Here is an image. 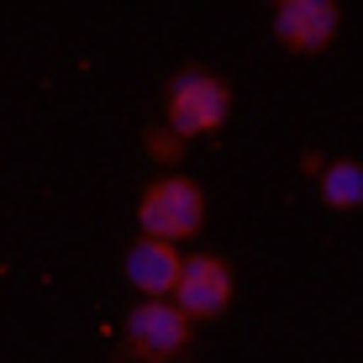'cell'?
<instances>
[{"label":"cell","instance_id":"obj_5","mask_svg":"<svg viewBox=\"0 0 363 363\" xmlns=\"http://www.w3.org/2000/svg\"><path fill=\"white\" fill-rule=\"evenodd\" d=\"M190 342V321L174 311V300H137L127 316V347L137 358H169Z\"/></svg>","mask_w":363,"mask_h":363},{"label":"cell","instance_id":"obj_7","mask_svg":"<svg viewBox=\"0 0 363 363\" xmlns=\"http://www.w3.org/2000/svg\"><path fill=\"white\" fill-rule=\"evenodd\" d=\"M321 200H327V211H337V216H353V211H363V169L358 158H337V164L321 169L316 179Z\"/></svg>","mask_w":363,"mask_h":363},{"label":"cell","instance_id":"obj_3","mask_svg":"<svg viewBox=\"0 0 363 363\" xmlns=\"http://www.w3.org/2000/svg\"><path fill=\"white\" fill-rule=\"evenodd\" d=\"M232 306V269L216 253H190L174 279V311L184 321H216Z\"/></svg>","mask_w":363,"mask_h":363},{"label":"cell","instance_id":"obj_6","mask_svg":"<svg viewBox=\"0 0 363 363\" xmlns=\"http://www.w3.org/2000/svg\"><path fill=\"white\" fill-rule=\"evenodd\" d=\"M179 264L184 253L174 242H153V237H137L127 247V284L143 300H164L174 295V279H179Z\"/></svg>","mask_w":363,"mask_h":363},{"label":"cell","instance_id":"obj_4","mask_svg":"<svg viewBox=\"0 0 363 363\" xmlns=\"http://www.w3.org/2000/svg\"><path fill=\"white\" fill-rule=\"evenodd\" d=\"M337 21H342V11H337V0H284V6H274V37H279L284 53H327L332 37H337Z\"/></svg>","mask_w":363,"mask_h":363},{"label":"cell","instance_id":"obj_2","mask_svg":"<svg viewBox=\"0 0 363 363\" xmlns=\"http://www.w3.org/2000/svg\"><path fill=\"white\" fill-rule=\"evenodd\" d=\"M137 227L153 242H184L206 227V195L190 174H164L137 200Z\"/></svg>","mask_w":363,"mask_h":363},{"label":"cell","instance_id":"obj_1","mask_svg":"<svg viewBox=\"0 0 363 363\" xmlns=\"http://www.w3.org/2000/svg\"><path fill=\"white\" fill-rule=\"evenodd\" d=\"M232 116V90L216 79L211 69H179L164 90V127L190 143V137H211L216 127H227Z\"/></svg>","mask_w":363,"mask_h":363}]
</instances>
